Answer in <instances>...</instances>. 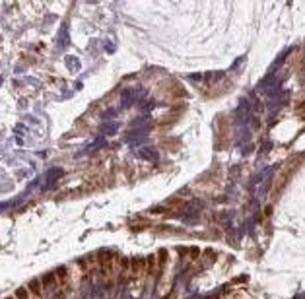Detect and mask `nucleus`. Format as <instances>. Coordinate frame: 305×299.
I'll return each mask as SVG.
<instances>
[{
    "mask_svg": "<svg viewBox=\"0 0 305 299\" xmlns=\"http://www.w3.org/2000/svg\"><path fill=\"white\" fill-rule=\"evenodd\" d=\"M16 297L18 299H29V295H27V291L23 290V287H20L18 291H16Z\"/></svg>",
    "mask_w": 305,
    "mask_h": 299,
    "instance_id": "obj_1",
    "label": "nucleus"
},
{
    "mask_svg": "<svg viewBox=\"0 0 305 299\" xmlns=\"http://www.w3.org/2000/svg\"><path fill=\"white\" fill-rule=\"evenodd\" d=\"M8 299H12V297H8Z\"/></svg>",
    "mask_w": 305,
    "mask_h": 299,
    "instance_id": "obj_2",
    "label": "nucleus"
}]
</instances>
